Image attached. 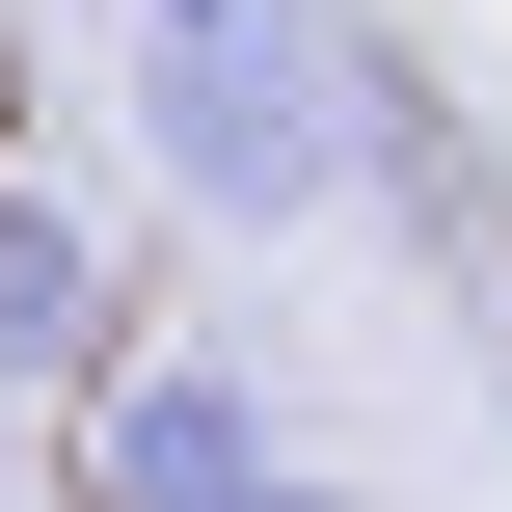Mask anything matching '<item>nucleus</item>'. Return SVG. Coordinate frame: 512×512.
Masks as SVG:
<instances>
[{"mask_svg": "<svg viewBox=\"0 0 512 512\" xmlns=\"http://www.w3.org/2000/svg\"><path fill=\"white\" fill-rule=\"evenodd\" d=\"M270 512H324V486H270Z\"/></svg>", "mask_w": 512, "mask_h": 512, "instance_id": "39448f33", "label": "nucleus"}, {"mask_svg": "<svg viewBox=\"0 0 512 512\" xmlns=\"http://www.w3.org/2000/svg\"><path fill=\"white\" fill-rule=\"evenodd\" d=\"M162 27H243V0H162Z\"/></svg>", "mask_w": 512, "mask_h": 512, "instance_id": "20e7f679", "label": "nucleus"}, {"mask_svg": "<svg viewBox=\"0 0 512 512\" xmlns=\"http://www.w3.org/2000/svg\"><path fill=\"white\" fill-rule=\"evenodd\" d=\"M297 459H270V405L216 378V351H108L81 378V512H270Z\"/></svg>", "mask_w": 512, "mask_h": 512, "instance_id": "f03ea898", "label": "nucleus"}, {"mask_svg": "<svg viewBox=\"0 0 512 512\" xmlns=\"http://www.w3.org/2000/svg\"><path fill=\"white\" fill-rule=\"evenodd\" d=\"M324 81H297V27L243 0V27H162V189H216V216H324Z\"/></svg>", "mask_w": 512, "mask_h": 512, "instance_id": "f257e3e1", "label": "nucleus"}, {"mask_svg": "<svg viewBox=\"0 0 512 512\" xmlns=\"http://www.w3.org/2000/svg\"><path fill=\"white\" fill-rule=\"evenodd\" d=\"M108 378V216L81 189H0V405Z\"/></svg>", "mask_w": 512, "mask_h": 512, "instance_id": "7ed1b4c3", "label": "nucleus"}]
</instances>
